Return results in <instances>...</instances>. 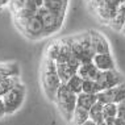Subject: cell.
Instances as JSON below:
<instances>
[{
  "label": "cell",
  "mask_w": 125,
  "mask_h": 125,
  "mask_svg": "<svg viewBox=\"0 0 125 125\" xmlns=\"http://www.w3.org/2000/svg\"><path fill=\"white\" fill-rule=\"evenodd\" d=\"M26 95H28V88H26L24 82L20 80L11 91H8L5 95L1 96L7 117L12 116V115H15L16 112H19L21 109L26 100Z\"/></svg>",
  "instance_id": "obj_5"
},
{
  "label": "cell",
  "mask_w": 125,
  "mask_h": 125,
  "mask_svg": "<svg viewBox=\"0 0 125 125\" xmlns=\"http://www.w3.org/2000/svg\"><path fill=\"white\" fill-rule=\"evenodd\" d=\"M92 65L96 67L99 71H108V70L117 69V63L115 59L112 52L109 53H95L91 59Z\"/></svg>",
  "instance_id": "obj_8"
},
{
  "label": "cell",
  "mask_w": 125,
  "mask_h": 125,
  "mask_svg": "<svg viewBox=\"0 0 125 125\" xmlns=\"http://www.w3.org/2000/svg\"><path fill=\"white\" fill-rule=\"evenodd\" d=\"M123 82H125V76L119 69L108 70V71H100L97 78L95 79L97 92L112 88V87L117 86V84H120Z\"/></svg>",
  "instance_id": "obj_6"
},
{
  "label": "cell",
  "mask_w": 125,
  "mask_h": 125,
  "mask_svg": "<svg viewBox=\"0 0 125 125\" xmlns=\"http://www.w3.org/2000/svg\"><path fill=\"white\" fill-rule=\"evenodd\" d=\"M20 80H21V76H9L0 80V97L5 95L8 91H11Z\"/></svg>",
  "instance_id": "obj_15"
},
{
  "label": "cell",
  "mask_w": 125,
  "mask_h": 125,
  "mask_svg": "<svg viewBox=\"0 0 125 125\" xmlns=\"http://www.w3.org/2000/svg\"><path fill=\"white\" fill-rule=\"evenodd\" d=\"M97 101L103 104H108V103H120V101L125 100V82L117 84V86L108 88L105 91L97 92Z\"/></svg>",
  "instance_id": "obj_7"
},
{
  "label": "cell",
  "mask_w": 125,
  "mask_h": 125,
  "mask_svg": "<svg viewBox=\"0 0 125 125\" xmlns=\"http://www.w3.org/2000/svg\"><path fill=\"white\" fill-rule=\"evenodd\" d=\"M97 125H107L105 123H101V124H97Z\"/></svg>",
  "instance_id": "obj_22"
},
{
  "label": "cell",
  "mask_w": 125,
  "mask_h": 125,
  "mask_svg": "<svg viewBox=\"0 0 125 125\" xmlns=\"http://www.w3.org/2000/svg\"><path fill=\"white\" fill-rule=\"evenodd\" d=\"M70 48L74 54V57L79 61V63H87L91 62L94 54V48L91 43V37H90V30L79 32L75 34L67 36Z\"/></svg>",
  "instance_id": "obj_3"
},
{
  "label": "cell",
  "mask_w": 125,
  "mask_h": 125,
  "mask_svg": "<svg viewBox=\"0 0 125 125\" xmlns=\"http://www.w3.org/2000/svg\"><path fill=\"white\" fill-rule=\"evenodd\" d=\"M90 119V115H88V111L84 109V108H80V107H76L75 111H74V115H73V119L67 125H82L84 124L87 120Z\"/></svg>",
  "instance_id": "obj_13"
},
{
  "label": "cell",
  "mask_w": 125,
  "mask_h": 125,
  "mask_svg": "<svg viewBox=\"0 0 125 125\" xmlns=\"http://www.w3.org/2000/svg\"><path fill=\"white\" fill-rule=\"evenodd\" d=\"M99 70L92 65V62H87V63H80L79 67L76 70V75L80 78L82 80H95L97 75H99Z\"/></svg>",
  "instance_id": "obj_10"
},
{
  "label": "cell",
  "mask_w": 125,
  "mask_h": 125,
  "mask_svg": "<svg viewBox=\"0 0 125 125\" xmlns=\"http://www.w3.org/2000/svg\"><path fill=\"white\" fill-rule=\"evenodd\" d=\"M88 115H90V120H92L94 123H96V124L104 123V119H103V103L96 101V103L88 109Z\"/></svg>",
  "instance_id": "obj_14"
},
{
  "label": "cell",
  "mask_w": 125,
  "mask_h": 125,
  "mask_svg": "<svg viewBox=\"0 0 125 125\" xmlns=\"http://www.w3.org/2000/svg\"><path fill=\"white\" fill-rule=\"evenodd\" d=\"M82 83H83V80L80 79L79 76H78V75H74V76L70 78L67 82L62 83V84H65V86H66L69 90H71L73 92H75L76 95H78V94L82 92Z\"/></svg>",
  "instance_id": "obj_16"
},
{
  "label": "cell",
  "mask_w": 125,
  "mask_h": 125,
  "mask_svg": "<svg viewBox=\"0 0 125 125\" xmlns=\"http://www.w3.org/2000/svg\"><path fill=\"white\" fill-rule=\"evenodd\" d=\"M76 94L73 92L71 90H69L65 84L58 88L55 94V97H54L53 104L57 107L59 115L62 116V119L66 121L67 124L71 121L74 111L76 108Z\"/></svg>",
  "instance_id": "obj_4"
},
{
  "label": "cell",
  "mask_w": 125,
  "mask_h": 125,
  "mask_svg": "<svg viewBox=\"0 0 125 125\" xmlns=\"http://www.w3.org/2000/svg\"><path fill=\"white\" fill-rule=\"evenodd\" d=\"M5 116V108H4V103H3V99L0 97V119H4Z\"/></svg>",
  "instance_id": "obj_19"
},
{
  "label": "cell",
  "mask_w": 125,
  "mask_h": 125,
  "mask_svg": "<svg viewBox=\"0 0 125 125\" xmlns=\"http://www.w3.org/2000/svg\"><path fill=\"white\" fill-rule=\"evenodd\" d=\"M90 37H91V43L95 53H109L112 52L109 40L107 36H104L101 32L96 29H90Z\"/></svg>",
  "instance_id": "obj_9"
},
{
  "label": "cell",
  "mask_w": 125,
  "mask_h": 125,
  "mask_svg": "<svg viewBox=\"0 0 125 125\" xmlns=\"http://www.w3.org/2000/svg\"><path fill=\"white\" fill-rule=\"evenodd\" d=\"M82 125H97V124H96V123H94L92 120H90V119H88V120L86 121V123H84V124H82Z\"/></svg>",
  "instance_id": "obj_20"
},
{
  "label": "cell",
  "mask_w": 125,
  "mask_h": 125,
  "mask_svg": "<svg viewBox=\"0 0 125 125\" xmlns=\"http://www.w3.org/2000/svg\"><path fill=\"white\" fill-rule=\"evenodd\" d=\"M21 69L17 62H3L0 63V80L9 76H21Z\"/></svg>",
  "instance_id": "obj_11"
},
{
  "label": "cell",
  "mask_w": 125,
  "mask_h": 125,
  "mask_svg": "<svg viewBox=\"0 0 125 125\" xmlns=\"http://www.w3.org/2000/svg\"><path fill=\"white\" fill-rule=\"evenodd\" d=\"M90 15L99 24L109 26L120 8L125 4V0H84Z\"/></svg>",
  "instance_id": "obj_2"
},
{
  "label": "cell",
  "mask_w": 125,
  "mask_h": 125,
  "mask_svg": "<svg viewBox=\"0 0 125 125\" xmlns=\"http://www.w3.org/2000/svg\"><path fill=\"white\" fill-rule=\"evenodd\" d=\"M120 33H121V34H124V36H125V24H124V26H123V29H121V32H120Z\"/></svg>",
  "instance_id": "obj_21"
},
{
  "label": "cell",
  "mask_w": 125,
  "mask_h": 125,
  "mask_svg": "<svg viewBox=\"0 0 125 125\" xmlns=\"http://www.w3.org/2000/svg\"><path fill=\"white\" fill-rule=\"evenodd\" d=\"M40 84L46 100L53 103L57 91L62 86V82L58 75L55 62L45 54H42L41 66H40Z\"/></svg>",
  "instance_id": "obj_1"
},
{
  "label": "cell",
  "mask_w": 125,
  "mask_h": 125,
  "mask_svg": "<svg viewBox=\"0 0 125 125\" xmlns=\"http://www.w3.org/2000/svg\"><path fill=\"white\" fill-rule=\"evenodd\" d=\"M9 4H11V0H0V11L9 8Z\"/></svg>",
  "instance_id": "obj_18"
},
{
  "label": "cell",
  "mask_w": 125,
  "mask_h": 125,
  "mask_svg": "<svg viewBox=\"0 0 125 125\" xmlns=\"http://www.w3.org/2000/svg\"><path fill=\"white\" fill-rule=\"evenodd\" d=\"M117 113V104L115 103H108V104H103V119L104 123L113 117H116Z\"/></svg>",
  "instance_id": "obj_17"
},
{
  "label": "cell",
  "mask_w": 125,
  "mask_h": 125,
  "mask_svg": "<svg viewBox=\"0 0 125 125\" xmlns=\"http://www.w3.org/2000/svg\"><path fill=\"white\" fill-rule=\"evenodd\" d=\"M97 101V95L96 94H88V92H80L76 96V107L84 108L88 111L91 107Z\"/></svg>",
  "instance_id": "obj_12"
}]
</instances>
